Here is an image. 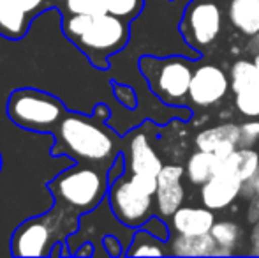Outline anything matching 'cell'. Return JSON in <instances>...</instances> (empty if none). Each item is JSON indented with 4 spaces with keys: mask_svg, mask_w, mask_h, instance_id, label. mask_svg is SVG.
<instances>
[{
    "mask_svg": "<svg viewBox=\"0 0 259 258\" xmlns=\"http://www.w3.org/2000/svg\"><path fill=\"white\" fill-rule=\"evenodd\" d=\"M141 228H145V230L150 232L152 235H155V237L162 239V241H166V242L169 241V237H171L169 221L164 219V217H160L159 214H154V216H152Z\"/></svg>",
    "mask_w": 259,
    "mask_h": 258,
    "instance_id": "4316f807",
    "label": "cell"
},
{
    "mask_svg": "<svg viewBox=\"0 0 259 258\" xmlns=\"http://www.w3.org/2000/svg\"><path fill=\"white\" fill-rule=\"evenodd\" d=\"M226 7L222 0H192L184 11L180 32L185 43L198 52L217 43L224 28Z\"/></svg>",
    "mask_w": 259,
    "mask_h": 258,
    "instance_id": "8992f818",
    "label": "cell"
},
{
    "mask_svg": "<svg viewBox=\"0 0 259 258\" xmlns=\"http://www.w3.org/2000/svg\"><path fill=\"white\" fill-rule=\"evenodd\" d=\"M217 251V242L211 234L203 235H184L171 234L167 241V253L182 258H206L213 256Z\"/></svg>",
    "mask_w": 259,
    "mask_h": 258,
    "instance_id": "9a60e30c",
    "label": "cell"
},
{
    "mask_svg": "<svg viewBox=\"0 0 259 258\" xmlns=\"http://www.w3.org/2000/svg\"><path fill=\"white\" fill-rule=\"evenodd\" d=\"M104 13L122 18L125 21H133L140 16L145 7V0H101Z\"/></svg>",
    "mask_w": 259,
    "mask_h": 258,
    "instance_id": "cb8c5ba5",
    "label": "cell"
},
{
    "mask_svg": "<svg viewBox=\"0 0 259 258\" xmlns=\"http://www.w3.org/2000/svg\"><path fill=\"white\" fill-rule=\"evenodd\" d=\"M53 9L60 13V16L71 14H99L104 13L101 0H52Z\"/></svg>",
    "mask_w": 259,
    "mask_h": 258,
    "instance_id": "603a6c76",
    "label": "cell"
},
{
    "mask_svg": "<svg viewBox=\"0 0 259 258\" xmlns=\"http://www.w3.org/2000/svg\"><path fill=\"white\" fill-rule=\"evenodd\" d=\"M259 196V172L254 175V179L252 180H249V182H245L243 184V191H242V196L243 198H247L249 200L250 196Z\"/></svg>",
    "mask_w": 259,
    "mask_h": 258,
    "instance_id": "1f68e13d",
    "label": "cell"
},
{
    "mask_svg": "<svg viewBox=\"0 0 259 258\" xmlns=\"http://www.w3.org/2000/svg\"><path fill=\"white\" fill-rule=\"evenodd\" d=\"M210 234L215 239L219 248L231 249L235 253L243 241V228L235 219H217L211 227Z\"/></svg>",
    "mask_w": 259,
    "mask_h": 258,
    "instance_id": "7402d4cb",
    "label": "cell"
},
{
    "mask_svg": "<svg viewBox=\"0 0 259 258\" xmlns=\"http://www.w3.org/2000/svg\"><path fill=\"white\" fill-rule=\"evenodd\" d=\"M221 165L222 159L217 154L196 149V152H192L185 163V177L192 186L199 188L221 170Z\"/></svg>",
    "mask_w": 259,
    "mask_h": 258,
    "instance_id": "ac0fdd59",
    "label": "cell"
},
{
    "mask_svg": "<svg viewBox=\"0 0 259 258\" xmlns=\"http://www.w3.org/2000/svg\"><path fill=\"white\" fill-rule=\"evenodd\" d=\"M148 124H143L141 128L134 129L129 134V140L123 149L125 156V172L131 173H154L159 175L164 163L160 159L159 152L155 151L152 143Z\"/></svg>",
    "mask_w": 259,
    "mask_h": 258,
    "instance_id": "8fae6325",
    "label": "cell"
},
{
    "mask_svg": "<svg viewBox=\"0 0 259 258\" xmlns=\"http://www.w3.org/2000/svg\"><path fill=\"white\" fill-rule=\"evenodd\" d=\"M171 234L184 235H203L210 234L211 227L215 225V210L201 205H182L173 216L169 217Z\"/></svg>",
    "mask_w": 259,
    "mask_h": 258,
    "instance_id": "5bb4252c",
    "label": "cell"
},
{
    "mask_svg": "<svg viewBox=\"0 0 259 258\" xmlns=\"http://www.w3.org/2000/svg\"><path fill=\"white\" fill-rule=\"evenodd\" d=\"M127 256H166L167 242L152 235L145 228H136L125 249Z\"/></svg>",
    "mask_w": 259,
    "mask_h": 258,
    "instance_id": "ffe728a7",
    "label": "cell"
},
{
    "mask_svg": "<svg viewBox=\"0 0 259 258\" xmlns=\"http://www.w3.org/2000/svg\"><path fill=\"white\" fill-rule=\"evenodd\" d=\"M131 21L108 13L62 16V34L97 69H108L109 59L122 52L131 38Z\"/></svg>",
    "mask_w": 259,
    "mask_h": 258,
    "instance_id": "3957f363",
    "label": "cell"
},
{
    "mask_svg": "<svg viewBox=\"0 0 259 258\" xmlns=\"http://www.w3.org/2000/svg\"><path fill=\"white\" fill-rule=\"evenodd\" d=\"M94 255V244L92 242H85L83 248L74 249L72 251V256H92Z\"/></svg>",
    "mask_w": 259,
    "mask_h": 258,
    "instance_id": "836d02e7",
    "label": "cell"
},
{
    "mask_svg": "<svg viewBox=\"0 0 259 258\" xmlns=\"http://www.w3.org/2000/svg\"><path fill=\"white\" fill-rule=\"evenodd\" d=\"M240 141V124L235 122H221L198 131L194 138L196 149L217 154L221 159L228 158Z\"/></svg>",
    "mask_w": 259,
    "mask_h": 258,
    "instance_id": "4fadbf2b",
    "label": "cell"
},
{
    "mask_svg": "<svg viewBox=\"0 0 259 258\" xmlns=\"http://www.w3.org/2000/svg\"><path fill=\"white\" fill-rule=\"evenodd\" d=\"M113 94H115L116 101H118L120 104H123L125 108H136L138 104V97H136V92H134L133 89H131L129 85H122V83H116L113 82Z\"/></svg>",
    "mask_w": 259,
    "mask_h": 258,
    "instance_id": "83f0119b",
    "label": "cell"
},
{
    "mask_svg": "<svg viewBox=\"0 0 259 258\" xmlns=\"http://www.w3.org/2000/svg\"><path fill=\"white\" fill-rule=\"evenodd\" d=\"M243 180L229 170L222 168L208 182L199 186V202L211 210H226L242 196Z\"/></svg>",
    "mask_w": 259,
    "mask_h": 258,
    "instance_id": "7c38bea8",
    "label": "cell"
},
{
    "mask_svg": "<svg viewBox=\"0 0 259 258\" xmlns=\"http://www.w3.org/2000/svg\"><path fill=\"white\" fill-rule=\"evenodd\" d=\"M185 166L182 165H164L157 175L155 191V214L164 219H169L185 202Z\"/></svg>",
    "mask_w": 259,
    "mask_h": 258,
    "instance_id": "30bf717a",
    "label": "cell"
},
{
    "mask_svg": "<svg viewBox=\"0 0 259 258\" xmlns=\"http://www.w3.org/2000/svg\"><path fill=\"white\" fill-rule=\"evenodd\" d=\"M108 168L76 163L48 182L53 207L41 214L57 242L67 241L79 230L81 216L96 210L108 198Z\"/></svg>",
    "mask_w": 259,
    "mask_h": 258,
    "instance_id": "6da1fadb",
    "label": "cell"
},
{
    "mask_svg": "<svg viewBox=\"0 0 259 258\" xmlns=\"http://www.w3.org/2000/svg\"><path fill=\"white\" fill-rule=\"evenodd\" d=\"M140 71L150 90L162 103L180 106L189 99L194 67L185 57H141Z\"/></svg>",
    "mask_w": 259,
    "mask_h": 258,
    "instance_id": "5b68a950",
    "label": "cell"
},
{
    "mask_svg": "<svg viewBox=\"0 0 259 258\" xmlns=\"http://www.w3.org/2000/svg\"><path fill=\"white\" fill-rule=\"evenodd\" d=\"M32 23L18 0H0V35L9 41H20L28 34Z\"/></svg>",
    "mask_w": 259,
    "mask_h": 258,
    "instance_id": "2e32d148",
    "label": "cell"
},
{
    "mask_svg": "<svg viewBox=\"0 0 259 258\" xmlns=\"http://www.w3.org/2000/svg\"><path fill=\"white\" fill-rule=\"evenodd\" d=\"M235 108L242 117L259 119V89H249L236 92Z\"/></svg>",
    "mask_w": 259,
    "mask_h": 258,
    "instance_id": "d4e9b609",
    "label": "cell"
},
{
    "mask_svg": "<svg viewBox=\"0 0 259 258\" xmlns=\"http://www.w3.org/2000/svg\"><path fill=\"white\" fill-rule=\"evenodd\" d=\"M103 246H104L106 253H108L109 256H120L122 253H125L122 249L123 241L116 237L115 234H106L103 237Z\"/></svg>",
    "mask_w": 259,
    "mask_h": 258,
    "instance_id": "f546056e",
    "label": "cell"
},
{
    "mask_svg": "<svg viewBox=\"0 0 259 258\" xmlns=\"http://www.w3.org/2000/svg\"><path fill=\"white\" fill-rule=\"evenodd\" d=\"M247 52H249L252 57L259 55V32H256V34L249 38V43H247Z\"/></svg>",
    "mask_w": 259,
    "mask_h": 258,
    "instance_id": "d6a6232c",
    "label": "cell"
},
{
    "mask_svg": "<svg viewBox=\"0 0 259 258\" xmlns=\"http://www.w3.org/2000/svg\"><path fill=\"white\" fill-rule=\"evenodd\" d=\"M57 241L41 216L30 217L18 225L11 237V253L14 256H50Z\"/></svg>",
    "mask_w": 259,
    "mask_h": 258,
    "instance_id": "9c48e42d",
    "label": "cell"
},
{
    "mask_svg": "<svg viewBox=\"0 0 259 258\" xmlns=\"http://www.w3.org/2000/svg\"><path fill=\"white\" fill-rule=\"evenodd\" d=\"M221 166L238 175L243 182H249L259 172V151L256 147H236L228 158L222 159Z\"/></svg>",
    "mask_w": 259,
    "mask_h": 258,
    "instance_id": "d6986e66",
    "label": "cell"
},
{
    "mask_svg": "<svg viewBox=\"0 0 259 258\" xmlns=\"http://www.w3.org/2000/svg\"><path fill=\"white\" fill-rule=\"evenodd\" d=\"M231 90L229 76L221 65L201 64L194 69L189 101L198 108H211L219 104Z\"/></svg>",
    "mask_w": 259,
    "mask_h": 258,
    "instance_id": "ba28073f",
    "label": "cell"
},
{
    "mask_svg": "<svg viewBox=\"0 0 259 258\" xmlns=\"http://www.w3.org/2000/svg\"><path fill=\"white\" fill-rule=\"evenodd\" d=\"M108 203L118 223L127 228H141L155 214V200L152 195L141 191L123 173L120 179L109 184Z\"/></svg>",
    "mask_w": 259,
    "mask_h": 258,
    "instance_id": "52a82bcc",
    "label": "cell"
},
{
    "mask_svg": "<svg viewBox=\"0 0 259 258\" xmlns=\"http://www.w3.org/2000/svg\"><path fill=\"white\" fill-rule=\"evenodd\" d=\"M252 59H254V62H256V64H257V67H259V55H256V57H252Z\"/></svg>",
    "mask_w": 259,
    "mask_h": 258,
    "instance_id": "e575fe53",
    "label": "cell"
},
{
    "mask_svg": "<svg viewBox=\"0 0 259 258\" xmlns=\"http://www.w3.org/2000/svg\"><path fill=\"white\" fill-rule=\"evenodd\" d=\"M6 114L18 128L30 133L53 134L67 114V108L53 94L25 87L11 92L6 104Z\"/></svg>",
    "mask_w": 259,
    "mask_h": 258,
    "instance_id": "277c9868",
    "label": "cell"
},
{
    "mask_svg": "<svg viewBox=\"0 0 259 258\" xmlns=\"http://www.w3.org/2000/svg\"><path fill=\"white\" fill-rule=\"evenodd\" d=\"M109 115L111 112L106 104H97L92 115L67 110L53 133L55 143L50 154L67 156L74 163L109 170L123 151V141L106 126Z\"/></svg>",
    "mask_w": 259,
    "mask_h": 258,
    "instance_id": "7a4b0ae2",
    "label": "cell"
},
{
    "mask_svg": "<svg viewBox=\"0 0 259 258\" xmlns=\"http://www.w3.org/2000/svg\"><path fill=\"white\" fill-rule=\"evenodd\" d=\"M20 6L25 9V13L30 16V20L34 21L37 16H41L42 13L53 9L52 0H18Z\"/></svg>",
    "mask_w": 259,
    "mask_h": 258,
    "instance_id": "f1b7e54d",
    "label": "cell"
},
{
    "mask_svg": "<svg viewBox=\"0 0 259 258\" xmlns=\"http://www.w3.org/2000/svg\"><path fill=\"white\" fill-rule=\"evenodd\" d=\"M0 172H2V154H0Z\"/></svg>",
    "mask_w": 259,
    "mask_h": 258,
    "instance_id": "d590c367",
    "label": "cell"
},
{
    "mask_svg": "<svg viewBox=\"0 0 259 258\" xmlns=\"http://www.w3.org/2000/svg\"><path fill=\"white\" fill-rule=\"evenodd\" d=\"M229 82H231L233 94L249 89H259V67L254 59L235 60L229 69Z\"/></svg>",
    "mask_w": 259,
    "mask_h": 258,
    "instance_id": "44dd1931",
    "label": "cell"
},
{
    "mask_svg": "<svg viewBox=\"0 0 259 258\" xmlns=\"http://www.w3.org/2000/svg\"><path fill=\"white\" fill-rule=\"evenodd\" d=\"M249 255L259 256V219L256 223L250 225V234H249Z\"/></svg>",
    "mask_w": 259,
    "mask_h": 258,
    "instance_id": "4dcf8cb0",
    "label": "cell"
},
{
    "mask_svg": "<svg viewBox=\"0 0 259 258\" xmlns=\"http://www.w3.org/2000/svg\"><path fill=\"white\" fill-rule=\"evenodd\" d=\"M259 143V119H245L240 124L238 147H256Z\"/></svg>",
    "mask_w": 259,
    "mask_h": 258,
    "instance_id": "484cf974",
    "label": "cell"
},
{
    "mask_svg": "<svg viewBox=\"0 0 259 258\" xmlns=\"http://www.w3.org/2000/svg\"><path fill=\"white\" fill-rule=\"evenodd\" d=\"M224 7L226 18L242 35L259 32V0H224Z\"/></svg>",
    "mask_w": 259,
    "mask_h": 258,
    "instance_id": "e0dca14e",
    "label": "cell"
}]
</instances>
